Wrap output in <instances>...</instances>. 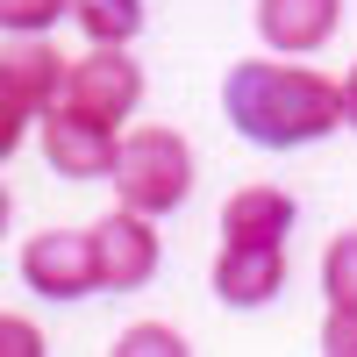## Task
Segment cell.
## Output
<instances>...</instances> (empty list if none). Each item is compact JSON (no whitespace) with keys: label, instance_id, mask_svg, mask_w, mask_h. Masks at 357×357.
<instances>
[{"label":"cell","instance_id":"cell-1","mask_svg":"<svg viewBox=\"0 0 357 357\" xmlns=\"http://www.w3.org/2000/svg\"><path fill=\"white\" fill-rule=\"evenodd\" d=\"M229 122L243 129L250 143H314L343 122V86H329L321 72H301V65H236L229 86Z\"/></svg>","mask_w":357,"mask_h":357},{"label":"cell","instance_id":"cell-2","mask_svg":"<svg viewBox=\"0 0 357 357\" xmlns=\"http://www.w3.org/2000/svg\"><path fill=\"white\" fill-rule=\"evenodd\" d=\"M114 186H122V207H136V215H172V207L193 193V151H186V136H172V129H129L122 158H114Z\"/></svg>","mask_w":357,"mask_h":357},{"label":"cell","instance_id":"cell-3","mask_svg":"<svg viewBox=\"0 0 357 357\" xmlns=\"http://www.w3.org/2000/svg\"><path fill=\"white\" fill-rule=\"evenodd\" d=\"M50 100H65V57L36 36H8V57H0V151H15L29 114H43Z\"/></svg>","mask_w":357,"mask_h":357},{"label":"cell","instance_id":"cell-4","mask_svg":"<svg viewBox=\"0 0 357 357\" xmlns=\"http://www.w3.org/2000/svg\"><path fill=\"white\" fill-rule=\"evenodd\" d=\"M136 100H143V72H136V57H122V50H93V57H79V65L65 72V100L57 107H72V114H86V122H100V129H114L122 114H136Z\"/></svg>","mask_w":357,"mask_h":357},{"label":"cell","instance_id":"cell-5","mask_svg":"<svg viewBox=\"0 0 357 357\" xmlns=\"http://www.w3.org/2000/svg\"><path fill=\"white\" fill-rule=\"evenodd\" d=\"M22 279L50 293V301H79V293L100 286V257H93V229L72 236V229H43L22 243Z\"/></svg>","mask_w":357,"mask_h":357},{"label":"cell","instance_id":"cell-6","mask_svg":"<svg viewBox=\"0 0 357 357\" xmlns=\"http://www.w3.org/2000/svg\"><path fill=\"white\" fill-rule=\"evenodd\" d=\"M93 257H100V286H151L158 272V229L136 207H114L107 222H93Z\"/></svg>","mask_w":357,"mask_h":357},{"label":"cell","instance_id":"cell-7","mask_svg":"<svg viewBox=\"0 0 357 357\" xmlns=\"http://www.w3.org/2000/svg\"><path fill=\"white\" fill-rule=\"evenodd\" d=\"M43 151H50L57 172H72V178H114L122 143H114V129L86 122V114H72V107H50V122H43Z\"/></svg>","mask_w":357,"mask_h":357},{"label":"cell","instance_id":"cell-8","mask_svg":"<svg viewBox=\"0 0 357 357\" xmlns=\"http://www.w3.org/2000/svg\"><path fill=\"white\" fill-rule=\"evenodd\" d=\"M279 286H286L279 243H222V257H215V293H222L229 307H264Z\"/></svg>","mask_w":357,"mask_h":357},{"label":"cell","instance_id":"cell-9","mask_svg":"<svg viewBox=\"0 0 357 357\" xmlns=\"http://www.w3.org/2000/svg\"><path fill=\"white\" fill-rule=\"evenodd\" d=\"M257 29L272 50H321L336 29V0H257Z\"/></svg>","mask_w":357,"mask_h":357},{"label":"cell","instance_id":"cell-10","mask_svg":"<svg viewBox=\"0 0 357 357\" xmlns=\"http://www.w3.org/2000/svg\"><path fill=\"white\" fill-rule=\"evenodd\" d=\"M286 229H293V200L272 193V186H243L222 207V236L229 243H286Z\"/></svg>","mask_w":357,"mask_h":357},{"label":"cell","instance_id":"cell-11","mask_svg":"<svg viewBox=\"0 0 357 357\" xmlns=\"http://www.w3.org/2000/svg\"><path fill=\"white\" fill-rule=\"evenodd\" d=\"M72 15H79V29H86L93 43L122 50L136 29H143V0H72Z\"/></svg>","mask_w":357,"mask_h":357},{"label":"cell","instance_id":"cell-12","mask_svg":"<svg viewBox=\"0 0 357 357\" xmlns=\"http://www.w3.org/2000/svg\"><path fill=\"white\" fill-rule=\"evenodd\" d=\"M321 286H329V301H357V229L329 243V257H321Z\"/></svg>","mask_w":357,"mask_h":357},{"label":"cell","instance_id":"cell-13","mask_svg":"<svg viewBox=\"0 0 357 357\" xmlns=\"http://www.w3.org/2000/svg\"><path fill=\"white\" fill-rule=\"evenodd\" d=\"M122 357H178L186 350V336L165 329V321H136V329H122V343H114Z\"/></svg>","mask_w":357,"mask_h":357},{"label":"cell","instance_id":"cell-14","mask_svg":"<svg viewBox=\"0 0 357 357\" xmlns=\"http://www.w3.org/2000/svg\"><path fill=\"white\" fill-rule=\"evenodd\" d=\"M65 8L72 0H0V22H8V36H36V29H50Z\"/></svg>","mask_w":357,"mask_h":357},{"label":"cell","instance_id":"cell-15","mask_svg":"<svg viewBox=\"0 0 357 357\" xmlns=\"http://www.w3.org/2000/svg\"><path fill=\"white\" fill-rule=\"evenodd\" d=\"M321 350L357 357V301H329V321H321Z\"/></svg>","mask_w":357,"mask_h":357},{"label":"cell","instance_id":"cell-16","mask_svg":"<svg viewBox=\"0 0 357 357\" xmlns=\"http://www.w3.org/2000/svg\"><path fill=\"white\" fill-rule=\"evenodd\" d=\"M0 350H8V357H43V336H36V321L8 314V321H0Z\"/></svg>","mask_w":357,"mask_h":357},{"label":"cell","instance_id":"cell-17","mask_svg":"<svg viewBox=\"0 0 357 357\" xmlns=\"http://www.w3.org/2000/svg\"><path fill=\"white\" fill-rule=\"evenodd\" d=\"M343 122H357V72L343 79Z\"/></svg>","mask_w":357,"mask_h":357}]
</instances>
